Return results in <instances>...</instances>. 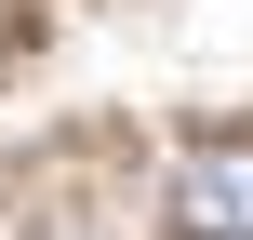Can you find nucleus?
Wrapping results in <instances>:
<instances>
[{
  "instance_id": "f257e3e1",
  "label": "nucleus",
  "mask_w": 253,
  "mask_h": 240,
  "mask_svg": "<svg viewBox=\"0 0 253 240\" xmlns=\"http://www.w3.org/2000/svg\"><path fill=\"white\" fill-rule=\"evenodd\" d=\"M173 240H253V147H187L173 160Z\"/></svg>"
}]
</instances>
